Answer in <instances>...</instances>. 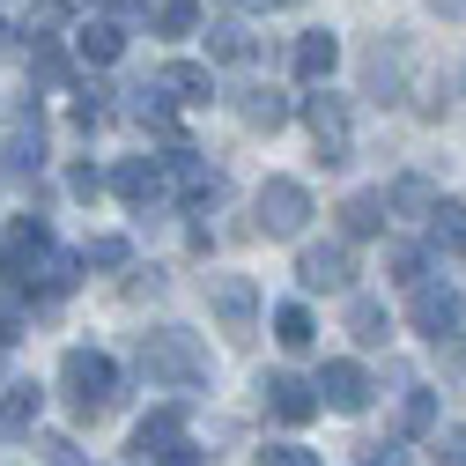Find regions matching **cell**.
Masks as SVG:
<instances>
[{
    "mask_svg": "<svg viewBox=\"0 0 466 466\" xmlns=\"http://www.w3.org/2000/svg\"><path fill=\"white\" fill-rule=\"evenodd\" d=\"M259 466H319V459L297 451V444H274V451H259Z\"/></svg>",
    "mask_w": 466,
    "mask_h": 466,
    "instance_id": "35",
    "label": "cell"
},
{
    "mask_svg": "<svg viewBox=\"0 0 466 466\" xmlns=\"http://www.w3.org/2000/svg\"><path fill=\"white\" fill-rule=\"evenodd\" d=\"M400 430H407V437L437 430V392H407V400H400Z\"/></svg>",
    "mask_w": 466,
    "mask_h": 466,
    "instance_id": "27",
    "label": "cell"
},
{
    "mask_svg": "<svg viewBox=\"0 0 466 466\" xmlns=\"http://www.w3.org/2000/svg\"><path fill=\"white\" fill-rule=\"evenodd\" d=\"M156 30H163V37H193V30H200V0H163V8H156Z\"/></svg>",
    "mask_w": 466,
    "mask_h": 466,
    "instance_id": "25",
    "label": "cell"
},
{
    "mask_svg": "<svg viewBox=\"0 0 466 466\" xmlns=\"http://www.w3.org/2000/svg\"><path fill=\"white\" fill-rule=\"evenodd\" d=\"M0 163H8V178H37V170H45V134H37V111L8 127V141H0Z\"/></svg>",
    "mask_w": 466,
    "mask_h": 466,
    "instance_id": "10",
    "label": "cell"
},
{
    "mask_svg": "<svg viewBox=\"0 0 466 466\" xmlns=\"http://www.w3.org/2000/svg\"><path fill=\"white\" fill-rule=\"evenodd\" d=\"M385 200H392V215H400V222H437V208H444V200H437V186L422 178V170L392 178V193H385Z\"/></svg>",
    "mask_w": 466,
    "mask_h": 466,
    "instance_id": "13",
    "label": "cell"
},
{
    "mask_svg": "<svg viewBox=\"0 0 466 466\" xmlns=\"http://www.w3.org/2000/svg\"><path fill=\"white\" fill-rule=\"evenodd\" d=\"M437 466H466V422L437 430Z\"/></svg>",
    "mask_w": 466,
    "mask_h": 466,
    "instance_id": "31",
    "label": "cell"
},
{
    "mask_svg": "<svg viewBox=\"0 0 466 466\" xmlns=\"http://www.w3.org/2000/svg\"><path fill=\"white\" fill-rule=\"evenodd\" d=\"M60 385H67V407L82 422H96L111 400H119V378H111V363L96 356V348H67L60 356Z\"/></svg>",
    "mask_w": 466,
    "mask_h": 466,
    "instance_id": "2",
    "label": "cell"
},
{
    "mask_svg": "<svg viewBox=\"0 0 466 466\" xmlns=\"http://www.w3.org/2000/svg\"><path fill=\"white\" fill-rule=\"evenodd\" d=\"M178 444H186V415H178V407H156V415L134 430V451H141V466H148V459H170Z\"/></svg>",
    "mask_w": 466,
    "mask_h": 466,
    "instance_id": "11",
    "label": "cell"
},
{
    "mask_svg": "<svg viewBox=\"0 0 466 466\" xmlns=\"http://www.w3.org/2000/svg\"><path fill=\"white\" fill-rule=\"evenodd\" d=\"M134 119H141V127H156V134H170V96H163L156 82H141V89H134Z\"/></svg>",
    "mask_w": 466,
    "mask_h": 466,
    "instance_id": "26",
    "label": "cell"
},
{
    "mask_svg": "<svg viewBox=\"0 0 466 466\" xmlns=\"http://www.w3.org/2000/svg\"><path fill=\"white\" fill-rule=\"evenodd\" d=\"M430 8H437V15L451 23V15H466V0H430Z\"/></svg>",
    "mask_w": 466,
    "mask_h": 466,
    "instance_id": "40",
    "label": "cell"
},
{
    "mask_svg": "<svg viewBox=\"0 0 466 466\" xmlns=\"http://www.w3.org/2000/svg\"><path fill=\"white\" fill-rule=\"evenodd\" d=\"M170 466H208V459H200V444H193V437H186V444H178V451H170Z\"/></svg>",
    "mask_w": 466,
    "mask_h": 466,
    "instance_id": "38",
    "label": "cell"
},
{
    "mask_svg": "<svg viewBox=\"0 0 466 466\" xmlns=\"http://www.w3.org/2000/svg\"><path fill=\"white\" fill-rule=\"evenodd\" d=\"M385 215H392L385 193H348V200H340V238H378Z\"/></svg>",
    "mask_w": 466,
    "mask_h": 466,
    "instance_id": "15",
    "label": "cell"
},
{
    "mask_svg": "<svg viewBox=\"0 0 466 466\" xmlns=\"http://www.w3.org/2000/svg\"><path fill=\"white\" fill-rule=\"evenodd\" d=\"M363 89H370L378 104L400 96V45H370V52H363Z\"/></svg>",
    "mask_w": 466,
    "mask_h": 466,
    "instance_id": "17",
    "label": "cell"
},
{
    "mask_svg": "<svg viewBox=\"0 0 466 466\" xmlns=\"http://www.w3.org/2000/svg\"><path fill=\"white\" fill-rule=\"evenodd\" d=\"M37 407H45V392H37V385H8V400H0V430L23 437V430L37 422Z\"/></svg>",
    "mask_w": 466,
    "mask_h": 466,
    "instance_id": "20",
    "label": "cell"
},
{
    "mask_svg": "<svg viewBox=\"0 0 466 466\" xmlns=\"http://www.w3.org/2000/svg\"><path fill=\"white\" fill-rule=\"evenodd\" d=\"M319 392H326V407H340V415H363V407H370V370L363 363H326Z\"/></svg>",
    "mask_w": 466,
    "mask_h": 466,
    "instance_id": "9",
    "label": "cell"
},
{
    "mask_svg": "<svg viewBox=\"0 0 466 466\" xmlns=\"http://www.w3.org/2000/svg\"><path fill=\"white\" fill-rule=\"evenodd\" d=\"M23 30H67V0H37L23 15Z\"/></svg>",
    "mask_w": 466,
    "mask_h": 466,
    "instance_id": "30",
    "label": "cell"
},
{
    "mask_svg": "<svg viewBox=\"0 0 466 466\" xmlns=\"http://www.w3.org/2000/svg\"><path fill=\"white\" fill-rule=\"evenodd\" d=\"M37 451H45V466H82V451H75V444H67V437H45V444H37Z\"/></svg>",
    "mask_w": 466,
    "mask_h": 466,
    "instance_id": "34",
    "label": "cell"
},
{
    "mask_svg": "<svg viewBox=\"0 0 466 466\" xmlns=\"http://www.w3.org/2000/svg\"><path fill=\"white\" fill-rule=\"evenodd\" d=\"M238 111H245V127H267V134L289 119V104H281L274 89H238Z\"/></svg>",
    "mask_w": 466,
    "mask_h": 466,
    "instance_id": "21",
    "label": "cell"
},
{
    "mask_svg": "<svg viewBox=\"0 0 466 466\" xmlns=\"http://www.w3.org/2000/svg\"><path fill=\"white\" fill-rule=\"evenodd\" d=\"M156 89L178 96V104H208V96H215V75H208L200 60H170V67L156 75Z\"/></svg>",
    "mask_w": 466,
    "mask_h": 466,
    "instance_id": "14",
    "label": "cell"
},
{
    "mask_svg": "<svg viewBox=\"0 0 466 466\" xmlns=\"http://www.w3.org/2000/svg\"><path fill=\"white\" fill-rule=\"evenodd\" d=\"M75 52H82V60H89V67H111V60H119V52H127V30L96 15V23H89V30L75 37Z\"/></svg>",
    "mask_w": 466,
    "mask_h": 466,
    "instance_id": "18",
    "label": "cell"
},
{
    "mask_svg": "<svg viewBox=\"0 0 466 466\" xmlns=\"http://www.w3.org/2000/svg\"><path fill=\"white\" fill-rule=\"evenodd\" d=\"M141 378L148 385H163V392H193V385H208V348L186 333V326H156V333H141Z\"/></svg>",
    "mask_w": 466,
    "mask_h": 466,
    "instance_id": "1",
    "label": "cell"
},
{
    "mask_svg": "<svg viewBox=\"0 0 466 466\" xmlns=\"http://www.w3.org/2000/svg\"><path fill=\"white\" fill-rule=\"evenodd\" d=\"M451 370H466V340H459V348H451Z\"/></svg>",
    "mask_w": 466,
    "mask_h": 466,
    "instance_id": "41",
    "label": "cell"
},
{
    "mask_svg": "<svg viewBox=\"0 0 466 466\" xmlns=\"http://www.w3.org/2000/svg\"><path fill=\"white\" fill-rule=\"evenodd\" d=\"M67 186H75L82 200H96V186H104V178H96V170H89V163H75V178H67Z\"/></svg>",
    "mask_w": 466,
    "mask_h": 466,
    "instance_id": "37",
    "label": "cell"
},
{
    "mask_svg": "<svg viewBox=\"0 0 466 466\" xmlns=\"http://www.w3.org/2000/svg\"><path fill=\"white\" fill-rule=\"evenodd\" d=\"M430 229H437V245H451V252H466V208H451V200H444Z\"/></svg>",
    "mask_w": 466,
    "mask_h": 466,
    "instance_id": "28",
    "label": "cell"
},
{
    "mask_svg": "<svg viewBox=\"0 0 466 466\" xmlns=\"http://www.w3.org/2000/svg\"><path fill=\"white\" fill-rule=\"evenodd\" d=\"M304 127H311V141H319L326 163H348V104L333 89H311L304 96Z\"/></svg>",
    "mask_w": 466,
    "mask_h": 466,
    "instance_id": "5",
    "label": "cell"
},
{
    "mask_svg": "<svg viewBox=\"0 0 466 466\" xmlns=\"http://www.w3.org/2000/svg\"><path fill=\"white\" fill-rule=\"evenodd\" d=\"M208 52L238 67V60H252V30H245V23H222V30H208Z\"/></svg>",
    "mask_w": 466,
    "mask_h": 466,
    "instance_id": "24",
    "label": "cell"
},
{
    "mask_svg": "<svg viewBox=\"0 0 466 466\" xmlns=\"http://www.w3.org/2000/svg\"><path fill=\"white\" fill-rule=\"evenodd\" d=\"M163 178H170L163 156H134V163H119V178H111V186H119L127 208H148V200H163Z\"/></svg>",
    "mask_w": 466,
    "mask_h": 466,
    "instance_id": "12",
    "label": "cell"
},
{
    "mask_svg": "<svg viewBox=\"0 0 466 466\" xmlns=\"http://www.w3.org/2000/svg\"><path fill=\"white\" fill-rule=\"evenodd\" d=\"M333 60H340V45H333L326 30H311V37H297V52H289V67H297V82H311V89H319V82L333 75Z\"/></svg>",
    "mask_w": 466,
    "mask_h": 466,
    "instance_id": "16",
    "label": "cell"
},
{
    "mask_svg": "<svg viewBox=\"0 0 466 466\" xmlns=\"http://www.w3.org/2000/svg\"><path fill=\"white\" fill-rule=\"evenodd\" d=\"M30 67H37V82H60V75H67V60H60V52H52V45L37 52V60H30Z\"/></svg>",
    "mask_w": 466,
    "mask_h": 466,
    "instance_id": "36",
    "label": "cell"
},
{
    "mask_svg": "<svg viewBox=\"0 0 466 466\" xmlns=\"http://www.w3.org/2000/svg\"><path fill=\"white\" fill-rule=\"evenodd\" d=\"M8 340H23V297L0 304V348H8Z\"/></svg>",
    "mask_w": 466,
    "mask_h": 466,
    "instance_id": "33",
    "label": "cell"
},
{
    "mask_svg": "<svg viewBox=\"0 0 466 466\" xmlns=\"http://www.w3.org/2000/svg\"><path fill=\"white\" fill-rule=\"evenodd\" d=\"M363 466H407V459H400L392 444H370V459H363Z\"/></svg>",
    "mask_w": 466,
    "mask_h": 466,
    "instance_id": "39",
    "label": "cell"
},
{
    "mask_svg": "<svg viewBox=\"0 0 466 466\" xmlns=\"http://www.w3.org/2000/svg\"><path fill=\"white\" fill-rule=\"evenodd\" d=\"M348 333H356L363 348H378L385 340V304L378 297H348Z\"/></svg>",
    "mask_w": 466,
    "mask_h": 466,
    "instance_id": "22",
    "label": "cell"
},
{
    "mask_svg": "<svg viewBox=\"0 0 466 466\" xmlns=\"http://www.w3.org/2000/svg\"><path fill=\"white\" fill-rule=\"evenodd\" d=\"M304 222H311V193L297 178H267L259 186V229L267 238H304Z\"/></svg>",
    "mask_w": 466,
    "mask_h": 466,
    "instance_id": "3",
    "label": "cell"
},
{
    "mask_svg": "<svg viewBox=\"0 0 466 466\" xmlns=\"http://www.w3.org/2000/svg\"><path fill=\"white\" fill-rule=\"evenodd\" d=\"M311 333H319V326H311L304 304H281V311H274V340H281V348H311Z\"/></svg>",
    "mask_w": 466,
    "mask_h": 466,
    "instance_id": "23",
    "label": "cell"
},
{
    "mask_svg": "<svg viewBox=\"0 0 466 466\" xmlns=\"http://www.w3.org/2000/svg\"><path fill=\"white\" fill-rule=\"evenodd\" d=\"M259 392H267V415H274V422H289V430L319 415V385H304L297 370H274V378H267Z\"/></svg>",
    "mask_w": 466,
    "mask_h": 466,
    "instance_id": "7",
    "label": "cell"
},
{
    "mask_svg": "<svg viewBox=\"0 0 466 466\" xmlns=\"http://www.w3.org/2000/svg\"><path fill=\"white\" fill-rule=\"evenodd\" d=\"M163 170H170V178H178V193H193V200H200V193H215V170H208L193 148H170V156H163Z\"/></svg>",
    "mask_w": 466,
    "mask_h": 466,
    "instance_id": "19",
    "label": "cell"
},
{
    "mask_svg": "<svg viewBox=\"0 0 466 466\" xmlns=\"http://www.w3.org/2000/svg\"><path fill=\"white\" fill-rule=\"evenodd\" d=\"M208 304H215V319H222L229 340H252V326H259V289H252L245 274H215V281H208Z\"/></svg>",
    "mask_w": 466,
    "mask_h": 466,
    "instance_id": "4",
    "label": "cell"
},
{
    "mask_svg": "<svg viewBox=\"0 0 466 466\" xmlns=\"http://www.w3.org/2000/svg\"><path fill=\"white\" fill-rule=\"evenodd\" d=\"M407 319H415L422 340H451V333H459V297H451L444 281H422L415 297H407Z\"/></svg>",
    "mask_w": 466,
    "mask_h": 466,
    "instance_id": "6",
    "label": "cell"
},
{
    "mask_svg": "<svg viewBox=\"0 0 466 466\" xmlns=\"http://www.w3.org/2000/svg\"><path fill=\"white\" fill-rule=\"evenodd\" d=\"M96 119H104V89L82 82V96H75V127H96Z\"/></svg>",
    "mask_w": 466,
    "mask_h": 466,
    "instance_id": "32",
    "label": "cell"
},
{
    "mask_svg": "<svg viewBox=\"0 0 466 466\" xmlns=\"http://www.w3.org/2000/svg\"><path fill=\"white\" fill-rule=\"evenodd\" d=\"M348 274H356V252L348 245H304V259H297L304 289H348Z\"/></svg>",
    "mask_w": 466,
    "mask_h": 466,
    "instance_id": "8",
    "label": "cell"
},
{
    "mask_svg": "<svg viewBox=\"0 0 466 466\" xmlns=\"http://www.w3.org/2000/svg\"><path fill=\"white\" fill-rule=\"evenodd\" d=\"M127 259H134V245H127V238H96V245L82 252V267H127Z\"/></svg>",
    "mask_w": 466,
    "mask_h": 466,
    "instance_id": "29",
    "label": "cell"
}]
</instances>
